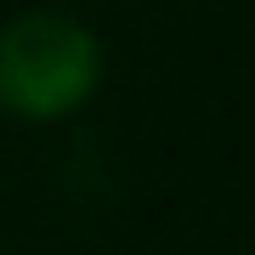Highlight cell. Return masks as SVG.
Instances as JSON below:
<instances>
[{
	"instance_id": "1",
	"label": "cell",
	"mask_w": 255,
	"mask_h": 255,
	"mask_svg": "<svg viewBox=\"0 0 255 255\" xmlns=\"http://www.w3.org/2000/svg\"><path fill=\"white\" fill-rule=\"evenodd\" d=\"M102 46L85 23L63 11H23L0 23V114L11 119H63L97 97Z\"/></svg>"
}]
</instances>
